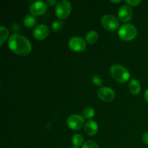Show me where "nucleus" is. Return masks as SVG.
I'll list each match as a JSON object with an SVG mask.
<instances>
[{
	"label": "nucleus",
	"instance_id": "nucleus-7",
	"mask_svg": "<svg viewBox=\"0 0 148 148\" xmlns=\"http://www.w3.org/2000/svg\"><path fill=\"white\" fill-rule=\"evenodd\" d=\"M68 46L71 50L74 51H83L86 49V41L82 38L79 36H75L69 39L68 42Z\"/></svg>",
	"mask_w": 148,
	"mask_h": 148
},
{
	"label": "nucleus",
	"instance_id": "nucleus-12",
	"mask_svg": "<svg viewBox=\"0 0 148 148\" xmlns=\"http://www.w3.org/2000/svg\"><path fill=\"white\" fill-rule=\"evenodd\" d=\"M85 131L89 136H94L97 134L98 131V125L96 121L93 120H90L87 121L85 125Z\"/></svg>",
	"mask_w": 148,
	"mask_h": 148
},
{
	"label": "nucleus",
	"instance_id": "nucleus-25",
	"mask_svg": "<svg viewBox=\"0 0 148 148\" xmlns=\"http://www.w3.org/2000/svg\"><path fill=\"white\" fill-rule=\"evenodd\" d=\"M145 99L148 103V88L147 89V90L145 91Z\"/></svg>",
	"mask_w": 148,
	"mask_h": 148
},
{
	"label": "nucleus",
	"instance_id": "nucleus-23",
	"mask_svg": "<svg viewBox=\"0 0 148 148\" xmlns=\"http://www.w3.org/2000/svg\"><path fill=\"white\" fill-rule=\"evenodd\" d=\"M56 2H57V1H56V0H48V1H46V4H47L48 6H49V7H53V5H55V4H56Z\"/></svg>",
	"mask_w": 148,
	"mask_h": 148
},
{
	"label": "nucleus",
	"instance_id": "nucleus-11",
	"mask_svg": "<svg viewBox=\"0 0 148 148\" xmlns=\"http://www.w3.org/2000/svg\"><path fill=\"white\" fill-rule=\"evenodd\" d=\"M118 16L120 20L124 23L128 22L132 18L133 10L131 7L128 5H123L119 8L118 12Z\"/></svg>",
	"mask_w": 148,
	"mask_h": 148
},
{
	"label": "nucleus",
	"instance_id": "nucleus-24",
	"mask_svg": "<svg viewBox=\"0 0 148 148\" xmlns=\"http://www.w3.org/2000/svg\"><path fill=\"white\" fill-rule=\"evenodd\" d=\"M143 141L144 142L145 144L148 145V132H145V134H143Z\"/></svg>",
	"mask_w": 148,
	"mask_h": 148
},
{
	"label": "nucleus",
	"instance_id": "nucleus-5",
	"mask_svg": "<svg viewBox=\"0 0 148 148\" xmlns=\"http://www.w3.org/2000/svg\"><path fill=\"white\" fill-rule=\"evenodd\" d=\"M101 23L104 28L110 31H114L118 29L119 26V21L118 19L111 14H105L101 18Z\"/></svg>",
	"mask_w": 148,
	"mask_h": 148
},
{
	"label": "nucleus",
	"instance_id": "nucleus-19",
	"mask_svg": "<svg viewBox=\"0 0 148 148\" xmlns=\"http://www.w3.org/2000/svg\"><path fill=\"white\" fill-rule=\"evenodd\" d=\"M63 25L64 23L62 21H61V20H55L52 23L51 27L53 31L59 32L62 30V28L63 27Z\"/></svg>",
	"mask_w": 148,
	"mask_h": 148
},
{
	"label": "nucleus",
	"instance_id": "nucleus-2",
	"mask_svg": "<svg viewBox=\"0 0 148 148\" xmlns=\"http://www.w3.org/2000/svg\"><path fill=\"white\" fill-rule=\"evenodd\" d=\"M113 77L121 83L127 82L130 77V73L128 69L119 64L113 65L110 69Z\"/></svg>",
	"mask_w": 148,
	"mask_h": 148
},
{
	"label": "nucleus",
	"instance_id": "nucleus-6",
	"mask_svg": "<svg viewBox=\"0 0 148 148\" xmlns=\"http://www.w3.org/2000/svg\"><path fill=\"white\" fill-rule=\"evenodd\" d=\"M68 127L73 130H79L85 124V118L79 114H72L66 120Z\"/></svg>",
	"mask_w": 148,
	"mask_h": 148
},
{
	"label": "nucleus",
	"instance_id": "nucleus-21",
	"mask_svg": "<svg viewBox=\"0 0 148 148\" xmlns=\"http://www.w3.org/2000/svg\"><path fill=\"white\" fill-rule=\"evenodd\" d=\"M92 81L97 86H101L103 85V79L98 75H95L92 77Z\"/></svg>",
	"mask_w": 148,
	"mask_h": 148
},
{
	"label": "nucleus",
	"instance_id": "nucleus-3",
	"mask_svg": "<svg viewBox=\"0 0 148 148\" xmlns=\"http://www.w3.org/2000/svg\"><path fill=\"white\" fill-rule=\"evenodd\" d=\"M118 33L122 40L129 41L135 38L137 35V30L133 25L126 23L119 27Z\"/></svg>",
	"mask_w": 148,
	"mask_h": 148
},
{
	"label": "nucleus",
	"instance_id": "nucleus-22",
	"mask_svg": "<svg viewBox=\"0 0 148 148\" xmlns=\"http://www.w3.org/2000/svg\"><path fill=\"white\" fill-rule=\"evenodd\" d=\"M125 2L130 6H137L141 3L140 0H125Z\"/></svg>",
	"mask_w": 148,
	"mask_h": 148
},
{
	"label": "nucleus",
	"instance_id": "nucleus-9",
	"mask_svg": "<svg viewBox=\"0 0 148 148\" xmlns=\"http://www.w3.org/2000/svg\"><path fill=\"white\" fill-rule=\"evenodd\" d=\"M47 4L45 1H38L33 3L30 7V12L34 16L43 14L47 10Z\"/></svg>",
	"mask_w": 148,
	"mask_h": 148
},
{
	"label": "nucleus",
	"instance_id": "nucleus-16",
	"mask_svg": "<svg viewBox=\"0 0 148 148\" xmlns=\"http://www.w3.org/2000/svg\"><path fill=\"white\" fill-rule=\"evenodd\" d=\"M72 144L74 145L75 147H79L83 144L84 142V137L83 136L79 134H75L72 137Z\"/></svg>",
	"mask_w": 148,
	"mask_h": 148
},
{
	"label": "nucleus",
	"instance_id": "nucleus-17",
	"mask_svg": "<svg viewBox=\"0 0 148 148\" xmlns=\"http://www.w3.org/2000/svg\"><path fill=\"white\" fill-rule=\"evenodd\" d=\"M8 36L9 31L7 28H6L4 26H1L0 27V44H1V46H2Z\"/></svg>",
	"mask_w": 148,
	"mask_h": 148
},
{
	"label": "nucleus",
	"instance_id": "nucleus-18",
	"mask_svg": "<svg viewBox=\"0 0 148 148\" xmlns=\"http://www.w3.org/2000/svg\"><path fill=\"white\" fill-rule=\"evenodd\" d=\"M95 110L91 107H87L82 111V116L85 119H91L95 116Z\"/></svg>",
	"mask_w": 148,
	"mask_h": 148
},
{
	"label": "nucleus",
	"instance_id": "nucleus-10",
	"mask_svg": "<svg viewBox=\"0 0 148 148\" xmlns=\"http://www.w3.org/2000/svg\"><path fill=\"white\" fill-rule=\"evenodd\" d=\"M49 33V27L45 24H39L36 26L33 31V37L37 40H43L46 38Z\"/></svg>",
	"mask_w": 148,
	"mask_h": 148
},
{
	"label": "nucleus",
	"instance_id": "nucleus-27",
	"mask_svg": "<svg viewBox=\"0 0 148 148\" xmlns=\"http://www.w3.org/2000/svg\"><path fill=\"white\" fill-rule=\"evenodd\" d=\"M70 148H79L78 147H75V146H74V147H70Z\"/></svg>",
	"mask_w": 148,
	"mask_h": 148
},
{
	"label": "nucleus",
	"instance_id": "nucleus-8",
	"mask_svg": "<svg viewBox=\"0 0 148 148\" xmlns=\"http://www.w3.org/2000/svg\"><path fill=\"white\" fill-rule=\"evenodd\" d=\"M98 96L105 102H111L115 98L116 93L114 90L108 87H102L98 90Z\"/></svg>",
	"mask_w": 148,
	"mask_h": 148
},
{
	"label": "nucleus",
	"instance_id": "nucleus-1",
	"mask_svg": "<svg viewBox=\"0 0 148 148\" xmlns=\"http://www.w3.org/2000/svg\"><path fill=\"white\" fill-rule=\"evenodd\" d=\"M8 46L11 51L19 56H24L29 54L32 50V46L28 39L22 35H11L9 38Z\"/></svg>",
	"mask_w": 148,
	"mask_h": 148
},
{
	"label": "nucleus",
	"instance_id": "nucleus-13",
	"mask_svg": "<svg viewBox=\"0 0 148 148\" xmlns=\"http://www.w3.org/2000/svg\"><path fill=\"white\" fill-rule=\"evenodd\" d=\"M129 90L132 95H138L141 90V85L137 79H132L129 82Z\"/></svg>",
	"mask_w": 148,
	"mask_h": 148
},
{
	"label": "nucleus",
	"instance_id": "nucleus-14",
	"mask_svg": "<svg viewBox=\"0 0 148 148\" xmlns=\"http://www.w3.org/2000/svg\"><path fill=\"white\" fill-rule=\"evenodd\" d=\"M37 19L33 14H27L24 19V24L28 28H32L36 25Z\"/></svg>",
	"mask_w": 148,
	"mask_h": 148
},
{
	"label": "nucleus",
	"instance_id": "nucleus-20",
	"mask_svg": "<svg viewBox=\"0 0 148 148\" xmlns=\"http://www.w3.org/2000/svg\"><path fill=\"white\" fill-rule=\"evenodd\" d=\"M82 148H99V147H98V145L95 142L88 140V141L85 142L82 145Z\"/></svg>",
	"mask_w": 148,
	"mask_h": 148
},
{
	"label": "nucleus",
	"instance_id": "nucleus-26",
	"mask_svg": "<svg viewBox=\"0 0 148 148\" xmlns=\"http://www.w3.org/2000/svg\"><path fill=\"white\" fill-rule=\"evenodd\" d=\"M111 2H114V3H119L121 2V0H118V1H114V0H111Z\"/></svg>",
	"mask_w": 148,
	"mask_h": 148
},
{
	"label": "nucleus",
	"instance_id": "nucleus-4",
	"mask_svg": "<svg viewBox=\"0 0 148 148\" xmlns=\"http://www.w3.org/2000/svg\"><path fill=\"white\" fill-rule=\"evenodd\" d=\"M72 11V4L69 1L61 0L56 4L55 12L58 18L61 20L66 19L70 14Z\"/></svg>",
	"mask_w": 148,
	"mask_h": 148
},
{
	"label": "nucleus",
	"instance_id": "nucleus-15",
	"mask_svg": "<svg viewBox=\"0 0 148 148\" xmlns=\"http://www.w3.org/2000/svg\"><path fill=\"white\" fill-rule=\"evenodd\" d=\"M98 39V34L95 30H90L87 33L85 36V40L90 44H93L96 43Z\"/></svg>",
	"mask_w": 148,
	"mask_h": 148
}]
</instances>
